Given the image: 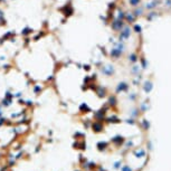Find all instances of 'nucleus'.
Returning a JSON list of instances; mask_svg holds the SVG:
<instances>
[{
	"label": "nucleus",
	"instance_id": "f257e3e1",
	"mask_svg": "<svg viewBox=\"0 0 171 171\" xmlns=\"http://www.w3.org/2000/svg\"><path fill=\"white\" fill-rule=\"evenodd\" d=\"M59 11L64 15L65 18H68V17H71L74 15V8H73V6H72L71 3L64 5L61 8H59Z\"/></svg>",
	"mask_w": 171,
	"mask_h": 171
},
{
	"label": "nucleus",
	"instance_id": "f03ea898",
	"mask_svg": "<svg viewBox=\"0 0 171 171\" xmlns=\"http://www.w3.org/2000/svg\"><path fill=\"white\" fill-rule=\"evenodd\" d=\"M131 31H132L131 28L125 25L119 34V42H124V39H129L131 36Z\"/></svg>",
	"mask_w": 171,
	"mask_h": 171
},
{
	"label": "nucleus",
	"instance_id": "7ed1b4c3",
	"mask_svg": "<svg viewBox=\"0 0 171 171\" xmlns=\"http://www.w3.org/2000/svg\"><path fill=\"white\" fill-rule=\"evenodd\" d=\"M125 26V24H124V20H120V19H114L112 23H111V28L112 30L114 31H117L120 32L122 30V28Z\"/></svg>",
	"mask_w": 171,
	"mask_h": 171
},
{
	"label": "nucleus",
	"instance_id": "20e7f679",
	"mask_svg": "<svg viewBox=\"0 0 171 171\" xmlns=\"http://www.w3.org/2000/svg\"><path fill=\"white\" fill-rule=\"evenodd\" d=\"M114 72H115V69H114V66H112V65H105V66L101 67V73L105 76H112L114 74Z\"/></svg>",
	"mask_w": 171,
	"mask_h": 171
},
{
	"label": "nucleus",
	"instance_id": "39448f33",
	"mask_svg": "<svg viewBox=\"0 0 171 171\" xmlns=\"http://www.w3.org/2000/svg\"><path fill=\"white\" fill-rule=\"evenodd\" d=\"M122 55H123V50L119 49L117 47H113V48L110 50V56L112 58H114V59H119Z\"/></svg>",
	"mask_w": 171,
	"mask_h": 171
},
{
	"label": "nucleus",
	"instance_id": "423d86ee",
	"mask_svg": "<svg viewBox=\"0 0 171 171\" xmlns=\"http://www.w3.org/2000/svg\"><path fill=\"white\" fill-rule=\"evenodd\" d=\"M136 19V17L134 16V13L133 12H130V11H128V12H125V16H124V20H126L129 24H132L134 23Z\"/></svg>",
	"mask_w": 171,
	"mask_h": 171
},
{
	"label": "nucleus",
	"instance_id": "0eeeda50",
	"mask_svg": "<svg viewBox=\"0 0 171 171\" xmlns=\"http://www.w3.org/2000/svg\"><path fill=\"white\" fill-rule=\"evenodd\" d=\"M15 35H16V34H15L13 31H8L6 35L2 36V38L0 39V40H1V43L5 42V40H10V42H13V38H12V37H15Z\"/></svg>",
	"mask_w": 171,
	"mask_h": 171
},
{
	"label": "nucleus",
	"instance_id": "6e6552de",
	"mask_svg": "<svg viewBox=\"0 0 171 171\" xmlns=\"http://www.w3.org/2000/svg\"><path fill=\"white\" fill-rule=\"evenodd\" d=\"M32 31H34L32 28H30V27H25V28L21 30V36H24V37H29V36L31 35Z\"/></svg>",
	"mask_w": 171,
	"mask_h": 171
},
{
	"label": "nucleus",
	"instance_id": "1a4fd4ad",
	"mask_svg": "<svg viewBox=\"0 0 171 171\" xmlns=\"http://www.w3.org/2000/svg\"><path fill=\"white\" fill-rule=\"evenodd\" d=\"M124 16H125V12H124L122 9L117 8V9H116V18H115V19L124 20Z\"/></svg>",
	"mask_w": 171,
	"mask_h": 171
},
{
	"label": "nucleus",
	"instance_id": "9d476101",
	"mask_svg": "<svg viewBox=\"0 0 171 171\" xmlns=\"http://www.w3.org/2000/svg\"><path fill=\"white\" fill-rule=\"evenodd\" d=\"M128 90V84L126 83H120L116 87V92H122V91H126Z\"/></svg>",
	"mask_w": 171,
	"mask_h": 171
},
{
	"label": "nucleus",
	"instance_id": "9b49d317",
	"mask_svg": "<svg viewBox=\"0 0 171 171\" xmlns=\"http://www.w3.org/2000/svg\"><path fill=\"white\" fill-rule=\"evenodd\" d=\"M96 93L100 97H104L105 96V88H103L102 86H98L96 90Z\"/></svg>",
	"mask_w": 171,
	"mask_h": 171
},
{
	"label": "nucleus",
	"instance_id": "f8f14e48",
	"mask_svg": "<svg viewBox=\"0 0 171 171\" xmlns=\"http://www.w3.org/2000/svg\"><path fill=\"white\" fill-rule=\"evenodd\" d=\"M133 13H134V16L135 17H139V16H141L143 13V8L142 7H135V9H134V11H133Z\"/></svg>",
	"mask_w": 171,
	"mask_h": 171
},
{
	"label": "nucleus",
	"instance_id": "ddd939ff",
	"mask_svg": "<svg viewBox=\"0 0 171 171\" xmlns=\"http://www.w3.org/2000/svg\"><path fill=\"white\" fill-rule=\"evenodd\" d=\"M6 18H5V13L1 9H0V26H5L6 25Z\"/></svg>",
	"mask_w": 171,
	"mask_h": 171
},
{
	"label": "nucleus",
	"instance_id": "4468645a",
	"mask_svg": "<svg viewBox=\"0 0 171 171\" xmlns=\"http://www.w3.org/2000/svg\"><path fill=\"white\" fill-rule=\"evenodd\" d=\"M138 58H139L138 57V55L133 53V54H130L128 59H129V61H131V63H136V61H138Z\"/></svg>",
	"mask_w": 171,
	"mask_h": 171
},
{
	"label": "nucleus",
	"instance_id": "2eb2a0df",
	"mask_svg": "<svg viewBox=\"0 0 171 171\" xmlns=\"http://www.w3.org/2000/svg\"><path fill=\"white\" fill-rule=\"evenodd\" d=\"M93 129L96 131V132H100V131H102V129H103V126H102V124L98 122H95L93 124Z\"/></svg>",
	"mask_w": 171,
	"mask_h": 171
},
{
	"label": "nucleus",
	"instance_id": "dca6fc26",
	"mask_svg": "<svg viewBox=\"0 0 171 171\" xmlns=\"http://www.w3.org/2000/svg\"><path fill=\"white\" fill-rule=\"evenodd\" d=\"M140 1L141 0H129V3H130V6H132V7H138L140 5Z\"/></svg>",
	"mask_w": 171,
	"mask_h": 171
},
{
	"label": "nucleus",
	"instance_id": "f3484780",
	"mask_svg": "<svg viewBox=\"0 0 171 171\" xmlns=\"http://www.w3.org/2000/svg\"><path fill=\"white\" fill-rule=\"evenodd\" d=\"M34 92H35L36 94H39L40 93V92H42V86H40V85H35V86H34Z\"/></svg>",
	"mask_w": 171,
	"mask_h": 171
},
{
	"label": "nucleus",
	"instance_id": "a211bd4d",
	"mask_svg": "<svg viewBox=\"0 0 171 171\" xmlns=\"http://www.w3.org/2000/svg\"><path fill=\"white\" fill-rule=\"evenodd\" d=\"M151 88H152V84L150 82H147V83H145V86H144V90L147 91V92H150Z\"/></svg>",
	"mask_w": 171,
	"mask_h": 171
},
{
	"label": "nucleus",
	"instance_id": "6ab92c4d",
	"mask_svg": "<svg viewBox=\"0 0 171 171\" xmlns=\"http://www.w3.org/2000/svg\"><path fill=\"white\" fill-rule=\"evenodd\" d=\"M79 110L81 111H90V107L86 105V103H83L81 105V107H79Z\"/></svg>",
	"mask_w": 171,
	"mask_h": 171
},
{
	"label": "nucleus",
	"instance_id": "aec40b11",
	"mask_svg": "<svg viewBox=\"0 0 171 171\" xmlns=\"http://www.w3.org/2000/svg\"><path fill=\"white\" fill-rule=\"evenodd\" d=\"M133 30H134L135 32H141V26H139V25H134Z\"/></svg>",
	"mask_w": 171,
	"mask_h": 171
},
{
	"label": "nucleus",
	"instance_id": "412c9836",
	"mask_svg": "<svg viewBox=\"0 0 171 171\" xmlns=\"http://www.w3.org/2000/svg\"><path fill=\"white\" fill-rule=\"evenodd\" d=\"M154 7H155V3L154 2H150V3H148V5H147V8H148V9H153Z\"/></svg>",
	"mask_w": 171,
	"mask_h": 171
},
{
	"label": "nucleus",
	"instance_id": "4be33fe9",
	"mask_svg": "<svg viewBox=\"0 0 171 171\" xmlns=\"http://www.w3.org/2000/svg\"><path fill=\"white\" fill-rule=\"evenodd\" d=\"M83 67H84V69H86V71H90V69H91V66H90V65H84Z\"/></svg>",
	"mask_w": 171,
	"mask_h": 171
},
{
	"label": "nucleus",
	"instance_id": "5701e85b",
	"mask_svg": "<svg viewBox=\"0 0 171 171\" xmlns=\"http://www.w3.org/2000/svg\"><path fill=\"white\" fill-rule=\"evenodd\" d=\"M138 67H139V66H133V68H132L133 73H136V72H138Z\"/></svg>",
	"mask_w": 171,
	"mask_h": 171
},
{
	"label": "nucleus",
	"instance_id": "b1692460",
	"mask_svg": "<svg viewBox=\"0 0 171 171\" xmlns=\"http://www.w3.org/2000/svg\"><path fill=\"white\" fill-rule=\"evenodd\" d=\"M10 67H11V66H10V65H8V64H6V65L3 64V65H2V68H3V69H5V68H7V69H8V68H10Z\"/></svg>",
	"mask_w": 171,
	"mask_h": 171
},
{
	"label": "nucleus",
	"instance_id": "393cba45",
	"mask_svg": "<svg viewBox=\"0 0 171 171\" xmlns=\"http://www.w3.org/2000/svg\"><path fill=\"white\" fill-rule=\"evenodd\" d=\"M6 59V56H0V61H5Z\"/></svg>",
	"mask_w": 171,
	"mask_h": 171
},
{
	"label": "nucleus",
	"instance_id": "a878e982",
	"mask_svg": "<svg viewBox=\"0 0 171 171\" xmlns=\"http://www.w3.org/2000/svg\"><path fill=\"white\" fill-rule=\"evenodd\" d=\"M13 96H17V97H20L21 96V93H17L16 95H13Z\"/></svg>",
	"mask_w": 171,
	"mask_h": 171
},
{
	"label": "nucleus",
	"instance_id": "bb28decb",
	"mask_svg": "<svg viewBox=\"0 0 171 171\" xmlns=\"http://www.w3.org/2000/svg\"><path fill=\"white\" fill-rule=\"evenodd\" d=\"M1 115H2V111H1V106H0V117H1Z\"/></svg>",
	"mask_w": 171,
	"mask_h": 171
},
{
	"label": "nucleus",
	"instance_id": "cd10ccee",
	"mask_svg": "<svg viewBox=\"0 0 171 171\" xmlns=\"http://www.w3.org/2000/svg\"><path fill=\"white\" fill-rule=\"evenodd\" d=\"M3 1H5V0H0V3H1V2H3Z\"/></svg>",
	"mask_w": 171,
	"mask_h": 171
}]
</instances>
